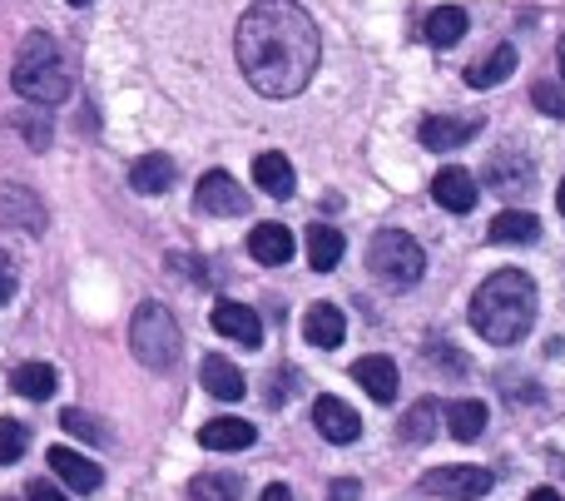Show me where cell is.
Instances as JSON below:
<instances>
[{
    "instance_id": "cell-1",
    "label": "cell",
    "mask_w": 565,
    "mask_h": 501,
    "mask_svg": "<svg viewBox=\"0 0 565 501\" xmlns=\"http://www.w3.org/2000/svg\"><path fill=\"white\" fill-rule=\"evenodd\" d=\"M234 55L244 79L268 99H292L322 65V35L298 0H254L238 20Z\"/></svg>"
},
{
    "instance_id": "cell-2",
    "label": "cell",
    "mask_w": 565,
    "mask_h": 501,
    "mask_svg": "<svg viewBox=\"0 0 565 501\" xmlns=\"http://www.w3.org/2000/svg\"><path fill=\"white\" fill-rule=\"evenodd\" d=\"M531 323H536V284L521 268H497L471 298V328L487 343L511 348L531 333Z\"/></svg>"
},
{
    "instance_id": "cell-3",
    "label": "cell",
    "mask_w": 565,
    "mask_h": 501,
    "mask_svg": "<svg viewBox=\"0 0 565 501\" xmlns=\"http://www.w3.org/2000/svg\"><path fill=\"white\" fill-rule=\"evenodd\" d=\"M10 85L25 105H65L70 99V70L60 60V45L45 35V30H30L15 50V70H10Z\"/></svg>"
},
{
    "instance_id": "cell-4",
    "label": "cell",
    "mask_w": 565,
    "mask_h": 501,
    "mask_svg": "<svg viewBox=\"0 0 565 501\" xmlns=\"http://www.w3.org/2000/svg\"><path fill=\"white\" fill-rule=\"evenodd\" d=\"M179 323L169 318L164 303H139L135 308V323H129V348L135 358L149 367V373H164V367L179 363Z\"/></svg>"
},
{
    "instance_id": "cell-5",
    "label": "cell",
    "mask_w": 565,
    "mask_h": 501,
    "mask_svg": "<svg viewBox=\"0 0 565 501\" xmlns=\"http://www.w3.org/2000/svg\"><path fill=\"white\" fill-rule=\"evenodd\" d=\"M367 268L387 288H412L422 274H427V254H422V244L412 234H402V228H382L367 248Z\"/></svg>"
},
{
    "instance_id": "cell-6",
    "label": "cell",
    "mask_w": 565,
    "mask_h": 501,
    "mask_svg": "<svg viewBox=\"0 0 565 501\" xmlns=\"http://www.w3.org/2000/svg\"><path fill=\"white\" fill-rule=\"evenodd\" d=\"M497 477L487 467H437V472L422 477V492L427 497H441V501H481L491 492Z\"/></svg>"
},
{
    "instance_id": "cell-7",
    "label": "cell",
    "mask_w": 565,
    "mask_h": 501,
    "mask_svg": "<svg viewBox=\"0 0 565 501\" xmlns=\"http://www.w3.org/2000/svg\"><path fill=\"white\" fill-rule=\"evenodd\" d=\"M194 209L199 214H214V218H234V214H244L248 209V194H244V184H238L228 169H209V174L199 179V189H194Z\"/></svg>"
},
{
    "instance_id": "cell-8",
    "label": "cell",
    "mask_w": 565,
    "mask_h": 501,
    "mask_svg": "<svg viewBox=\"0 0 565 501\" xmlns=\"http://www.w3.org/2000/svg\"><path fill=\"white\" fill-rule=\"evenodd\" d=\"M312 427H318L328 443H338V447H352L362 437V417L352 413L342 397H328V393L312 403Z\"/></svg>"
},
{
    "instance_id": "cell-9",
    "label": "cell",
    "mask_w": 565,
    "mask_h": 501,
    "mask_svg": "<svg viewBox=\"0 0 565 501\" xmlns=\"http://www.w3.org/2000/svg\"><path fill=\"white\" fill-rule=\"evenodd\" d=\"M352 383H358L372 403H397V363L382 353L358 358V363H352Z\"/></svg>"
},
{
    "instance_id": "cell-10",
    "label": "cell",
    "mask_w": 565,
    "mask_h": 501,
    "mask_svg": "<svg viewBox=\"0 0 565 501\" xmlns=\"http://www.w3.org/2000/svg\"><path fill=\"white\" fill-rule=\"evenodd\" d=\"M45 462H50V472L70 487V492H99V482H105V472H99L89 457L70 452V447H50Z\"/></svg>"
},
{
    "instance_id": "cell-11",
    "label": "cell",
    "mask_w": 565,
    "mask_h": 501,
    "mask_svg": "<svg viewBox=\"0 0 565 501\" xmlns=\"http://www.w3.org/2000/svg\"><path fill=\"white\" fill-rule=\"evenodd\" d=\"M214 333L234 338L244 348H264V318L248 303H214Z\"/></svg>"
},
{
    "instance_id": "cell-12",
    "label": "cell",
    "mask_w": 565,
    "mask_h": 501,
    "mask_svg": "<svg viewBox=\"0 0 565 501\" xmlns=\"http://www.w3.org/2000/svg\"><path fill=\"white\" fill-rule=\"evenodd\" d=\"M431 199H437L447 214H471L477 209V179H471V169H441L437 179H431Z\"/></svg>"
},
{
    "instance_id": "cell-13",
    "label": "cell",
    "mask_w": 565,
    "mask_h": 501,
    "mask_svg": "<svg viewBox=\"0 0 565 501\" xmlns=\"http://www.w3.org/2000/svg\"><path fill=\"white\" fill-rule=\"evenodd\" d=\"M254 443H258V433L244 417H214V423L199 427V447H204V452H244V447H254Z\"/></svg>"
},
{
    "instance_id": "cell-14",
    "label": "cell",
    "mask_w": 565,
    "mask_h": 501,
    "mask_svg": "<svg viewBox=\"0 0 565 501\" xmlns=\"http://www.w3.org/2000/svg\"><path fill=\"white\" fill-rule=\"evenodd\" d=\"M0 218H6V224H15V228H25V234H45V204H40L25 184H6V189H0Z\"/></svg>"
},
{
    "instance_id": "cell-15",
    "label": "cell",
    "mask_w": 565,
    "mask_h": 501,
    "mask_svg": "<svg viewBox=\"0 0 565 501\" xmlns=\"http://www.w3.org/2000/svg\"><path fill=\"white\" fill-rule=\"evenodd\" d=\"M422 145L427 149H461V145H471V139L481 135V119H451V115H431V119H422Z\"/></svg>"
},
{
    "instance_id": "cell-16",
    "label": "cell",
    "mask_w": 565,
    "mask_h": 501,
    "mask_svg": "<svg viewBox=\"0 0 565 501\" xmlns=\"http://www.w3.org/2000/svg\"><path fill=\"white\" fill-rule=\"evenodd\" d=\"M302 338H308L312 348H322V353H332V348H342V338H348V318L332 303H312L308 318H302Z\"/></svg>"
},
{
    "instance_id": "cell-17",
    "label": "cell",
    "mask_w": 565,
    "mask_h": 501,
    "mask_svg": "<svg viewBox=\"0 0 565 501\" xmlns=\"http://www.w3.org/2000/svg\"><path fill=\"white\" fill-rule=\"evenodd\" d=\"M199 383H204V393H214L218 403H238V397H244V373H238L224 353H209L204 363H199Z\"/></svg>"
},
{
    "instance_id": "cell-18",
    "label": "cell",
    "mask_w": 565,
    "mask_h": 501,
    "mask_svg": "<svg viewBox=\"0 0 565 501\" xmlns=\"http://www.w3.org/2000/svg\"><path fill=\"white\" fill-rule=\"evenodd\" d=\"M248 254H254V264H264V268H282L292 258L288 224H254V234H248Z\"/></svg>"
},
{
    "instance_id": "cell-19",
    "label": "cell",
    "mask_w": 565,
    "mask_h": 501,
    "mask_svg": "<svg viewBox=\"0 0 565 501\" xmlns=\"http://www.w3.org/2000/svg\"><path fill=\"white\" fill-rule=\"evenodd\" d=\"M169 184H174V159L139 154L135 164H129V189H135V194H169Z\"/></svg>"
},
{
    "instance_id": "cell-20",
    "label": "cell",
    "mask_w": 565,
    "mask_h": 501,
    "mask_svg": "<svg viewBox=\"0 0 565 501\" xmlns=\"http://www.w3.org/2000/svg\"><path fill=\"white\" fill-rule=\"evenodd\" d=\"M487 238H491V244H536V238H541V218L526 214V209H507V214L491 218Z\"/></svg>"
},
{
    "instance_id": "cell-21",
    "label": "cell",
    "mask_w": 565,
    "mask_h": 501,
    "mask_svg": "<svg viewBox=\"0 0 565 501\" xmlns=\"http://www.w3.org/2000/svg\"><path fill=\"white\" fill-rule=\"evenodd\" d=\"M511 70H516V45H497L487 60H477V65H467V85L471 89H491L501 85V79H511Z\"/></svg>"
},
{
    "instance_id": "cell-22",
    "label": "cell",
    "mask_w": 565,
    "mask_h": 501,
    "mask_svg": "<svg viewBox=\"0 0 565 501\" xmlns=\"http://www.w3.org/2000/svg\"><path fill=\"white\" fill-rule=\"evenodd\" d=\"M254 184L274 199H288L292 189H298V174H292V164L282 154H258L254 159Z\"/></svg>"
},
{
    "instance_id": "cell-23",
    "label": "cell",
    "mask_w": 565,
    "mask_h": 501,
    "mask_svg": "<svg viewBox=\"0 0 565 501\" xmlns=\"http://www.w3.org/2000/svg\"><path fill=\"white\" fill-rule=\"evenodd\" d=\"M422 35H427L437 50H451L461 35H467V10L461 6H437L427 15V25H422Z\"/></svg>"
},
{
    "instance_id": "cell-24",
    "label": "cell",
    "mask_w": 565,
    "mask_h": 501,
    "mask_svg": "<svg viewBox=\"0 0 565 501\" xmlns=\"http://www.w3.org/2000/svg\"><path fill=\"white\" fill-rule=\"evenodd\" d=\"M342 248L348 244H342V234L332 224H312L308 228V264L318 268V274H332V268L342 264Z\"/></svg>"
},
{
    "instance_id": "cell-25",
    "label": "cell",
    "mask_w": 565,
    "mask_h": 501,
    "mask_svg": "<svg viewBox=\"0 0 565 501\" xmlns=\"http://www.w3.org/2000/svg\"><path fill=\"white\" fill-rule=\"evenodd\" d=\"M447 427L457 443H477L481 433H487V403H477V397H461V403L447 407Z\"/></svg>"
},
{
    "instance_id": "cell-26",
    "label": "cell",
    "mask_w": 565,
    "mask_h": 501,
    "mask_svg": "<svg viewBox=\"0 0 565 501\" xmlns=\"http://www.w3.org/2000/svg\"><path fill=\"white\" fill-rule=\"evenodd\" d=\"M10 383H15L20 397H30V403H45V397L60 387V377H55V367H50V363H20Z\"/></svg>"
},
{
    "instance_id": "cell-27",
    "label": "cell",
    "mask_w": 565,
    "mask_h": 501,
    "mask_svg": "<svg viewBox=\"0 0 565 501\" xmlns=\"http://www.w3.org/2000/svg\"><path fill=\"white\" fill-rule=\"evenodd\" d=\"M437 423H441V407L431 397H417L402 417V443H431L437 437Z\"/></svg>"
},
{
    "instance_id": "cell-28",
    "label": "cell",
    "mask_w": 565,
    "mask_h": 501,
    "mask_svg": "<svg viewBox=\"0 0 565 501\" xmlns=\"http://www.w3.org/2000/svg\"><path fill=\"white\" fill-rule=\"evenodd\" d=\"M189 501H244V482L228 472H204L189 482Z\"/></svg>"
},
{
    "instance_id": "cell-29",
    "label": "cell",
    "mask_w": 565,
    "mask_h": 501,
    "mask_svg": "<svg viewBox=\"0 0 565 501\" xmlns=\"http://www.w3.org/2000/svg\"><path fill=\"white\" fill-rule=\"evenodd\" d=\"M25 447H30V433H25V423H15V417H0V462H20L25 457Z\"/></svg>"
},
{
    "instance_id": "cell-30",
    "label": "cell",
    "mask_w": 565,
    "mask_h": 501,
    "mask_svg": "<svg viewBox=\"0 0 565 501\" xmlns=\"http://www.w3.org/2000/svg\"><path fill=\"white\" fill-rule=\"evenodd\" d=\"M526 179H531V164L507 169V159H491V164H487V184L497 189V194H511V189H526Z\"/></svg>"
},
{
    "instance_id": "cell-31",
    "label": "cell",
    "mask_w": 565,
    "mask_h": 501,
    "mask_svg": "<svg viewBox=\"0 0 565 501\" xmlns=\"http://www.w3.org/2000/svg\"><path fill=\"white\" fill-rule=\"evenodd\" d=\"M60 427H65L70 437H85V443H105V427H95V417L79 413V407H65V413H60Z\"/></svg>"
},
{
    "instance_id": "cell-32",
    "label": "cell",
    "mask_w": 565,
    "mask_h": 501,
    "mask_svg": "<svg viewBox=\"0 0 565 501\" xmlns=\"http://www.w3.org/2000/svg\"><path fill=\"white\" fill-rule=\"evenodd\" d=\"M531 105H536L541 115H551V119H565V95L551 85V79H536V85H531Z\"/></svg>"
},
{
    "instance_id": "cell-33",
    "label": "cell",
    "mask_w": 565,
    "mask_h": 501,
    "mask_svg": "<svg viewBox=\"0 0 565 501\" xmlns=\"http://www.w3.org/2000/svg\"><path fill=\"white\" fill-rule=\"evenodd\" d=\"M427 363H431V367H447L451 377H461V373H467V358H461L457 348H447V343L437 348V338H431V343H427Z\"/></svg>"
},
{
    "instance_id": "cell-34",
    "label": "cell",
    "mask_w": 565,
    "mask_h": 501,
    "mask_svg": "<svg viewBox=\"0 0 565 501\" xmlns=\"http://www.w3.org/2000/svg\"><path fill=\"white\" fill-rule=\"evenodd\" d=\"M15 129L30 139V149H45V145H50V119H45V109H40V119L15 115Z\"/></svg>"
},
{
    "instance_id": "cell-35",
    "label": "cell",
    "mask_w": 565,
    "mask_h": 501,
    "mask_svg": "<svg viewBox=\"0 0 565 501\" xmlns=\"http://www.w3.org/2000/svg\"><path fill=\"white\" fill-rule=\"evenodd\" d=\"M292 377H298L292 367H278V373L268 377V383H274V387H268V403H288V397L298 393V383H292Z\"/></svg>"
},
{
    "instance_id": "cell-36",
    "label": "cell",
    "mask_w": 565,
    "mask_h": 501,
    "mask_svg": "<svg viewBox=\"0 0 565 501\" xmlns=\"http://www.w3.org/2000/svg\"><path fill=\"white\" fill-rule=\"evenodd\" d=\"M25 501H70L65 492H60V487H50L45 477H35V482L25 487Z\"/></svg>"
},
{
    "instance_id": "cell-37",
    "label": "cell",
    "mask_w": 565,
    "mask_h": 501,
    "mask_svg": "<svg viewBox=\"0 0 565 501\" xmlns=\"http://www.w3.org/2000/svg\"><path fill=\"white\" fill-rule=\"evenodd\" d=\"M6 298H15V264H10V254L0 248V303Z\"/></svg>"
},
{
    "instance_id": "cell-38",
    "label": "cell",
    "mask_w": 565,
    "mask_h": 501,
    "mask_svg": "<svg viewBox=\"0 0 565 501\" xmlns=\"http://www.w3.org/2000/svg\"><path fill=\"white\" fill-rule=\"evenodd\" d=\"M362 487L358 482H332V501H358Z\"/></svg>"
},
{
    "instance_id": "cell-39",
    "label": "cell",
    "mask_w": 565,
    "mask_h": 501,
    "mask_svg": "<svg viewBox=\"0 0 565 501\" xmlns=\"http://www.w3.org/2000/svg\"><path fill=\"white\" fill-rule=\"evenodd\" d=\"M264 501H292V492H288V487H278V482H274V487L264 492Z\"/></svg>"
},
{
    "instance_id": "cell-40",
    "label": "cell",
    "mask_w": 565,
    "mask_h": 501,
    "mask_svg": "<svg viewBox=\"0 0 565 501\" xmlns=\"http://www.w3.org/2000/svg\"><path fill=\"white\" fill-rule=\"evenodd\" d=\"M531 501H561V492H556V487H536V492H531Z\"/></svg>"
},
{
    "instance_id": "cell-41",
    "label": "cell",
    "mask_w": 565,
    "mask_h": 501,
    "mask_svg": "<svg viewBox=\"0 0 565 501\" xmlns=\"http://www.w3.org/2000/svg\"><path fill=\"white\" fill-rule=\"evenodd\" d=\"M556 209H561V218H565V179H561V189H556Z\"/></svg>"
},
{
    "instance_id": "cell-42",
    "label": "cell",
    "mask_w": 565,
    "mask_h": 501,
    "mask_svg": "<svg viewBox=\"0 0 565 501\" xmlns=\"http://www.w3.org/2000/svg\"><path fill=\"white\" fill-rule=\"evenodd\" d=\"M556 60H561V75H565V35H561V50H556Z\"/></svg>"
},
{
    "instance_id": "cell-43",
    "label": "cell",
    "mask_w": 565,
    "mask_h": 501,
    "mask_svg": "<svg viewBox=\"0 0 565 501\" xmlns=\"http://www.w3.org/2000/svg\"><path fill=\"white\" fill-rule=\"evenodd\" d=\"M70 6H89V0H70Z\"/></svg>"
}]
</instances>
